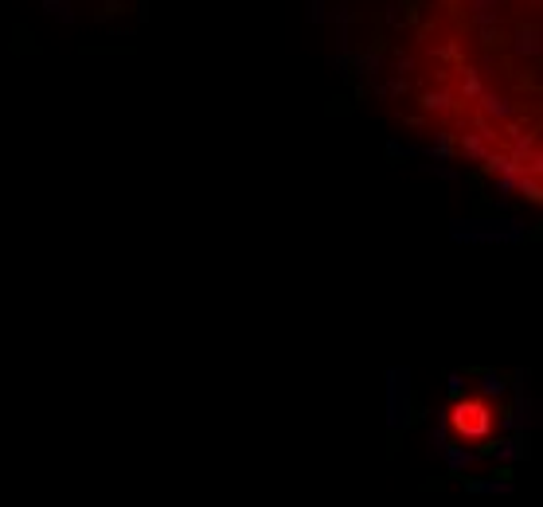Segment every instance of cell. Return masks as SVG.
<instances>
[{"label": "cell", "instance_id": "cell-1", "mask_svg": "<svg viewBox=\"0 0 543 507\" xmlns=\"http://www.w3.org/2000/svg\"><path fill=\"white\" fill-rule=\"evenodd\" d=\"M458 242H520L524 227L520 223H453Z\"/></svg>", "mask_w": 543, "mask_h": 507}, {"label": "cell", "instance_id": "cell-2", "mask_svg": "<svg viewBox=\"0 0 543 507\" xmlns=\"http://www.w3.org/2000/svg\"><path fill=\"white\" fill-rule=\"evenodd\" d=\"M387 425H391V430H399V425L403 422H407V379H410V375L407 371H391L387 375Z\"/></svg>", "mask_w": 543, "mask_h": 507}, {"label": "cell", "instance_id": "cell-3", "mask_svg": "<svg viewBox=\"0 0 543 507\" xmlns=\"http://www.w3.org/2000/svg\"><path fill=\"white\" fill-rule=\"evenodd\" d=\"M458 430L461 433H484L489 430V414L481 406H458Z\"/></svg>", "mask_w": 543, "mask_h": 507}]
</instances>
